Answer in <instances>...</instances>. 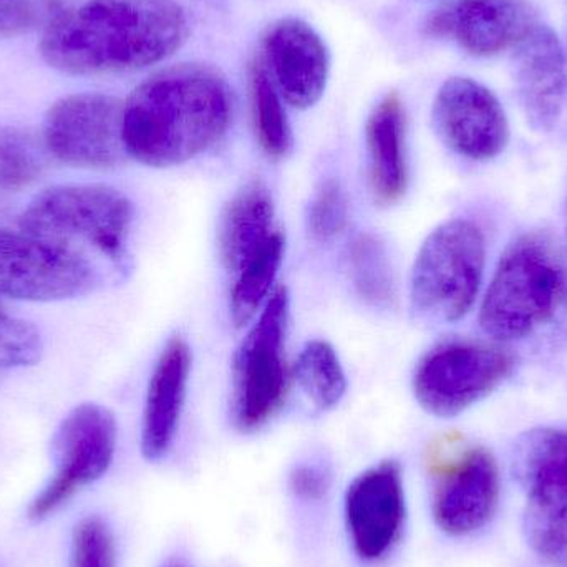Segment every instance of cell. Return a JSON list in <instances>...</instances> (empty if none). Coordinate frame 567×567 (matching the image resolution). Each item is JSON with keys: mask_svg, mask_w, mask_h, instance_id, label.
<instances>
[{"mask_svg": "<svg viewBox=\"0 0 567 567\" xmlns=\"http://www.w3.org/2000/svg\"><path fill=\"white\" fill-rule=\"evenodd\" d=\"M233 93L206 63H178L153 73L123 103L126 155L152 168L183 165L228 133Z\"/></svg>", "mask_w": 567, "mask_h": 567, "instance_id": "cell-1", "label": "cell"}, {"mask_svg": "<svg viewBox=\"0 0 567 567\" xmlns=\"http://www.w3.org/2000/svg\"><path fill=\"white\" fill-rule=\"evenodd\" d=\"M188 32L176 0H89L45 30L40 53L70 75H110L163 62L182 49Z\"/></svg>", "mask_w": 567, "mask_h": 567, "instance_id": "cell-2", "label": "cell"}, {"mask_svg": "<svg viewBox=\"0 0 567 567\" xmlns=\"http://www.w3.org/2000/svg\"><path fill=\"white\" fill-rule=\"evenodd\" d=\"M567 313V255L548 233L508 246L483 297L480 326L498 342L525 339Z\"/></svg>", "mask_w": 567, "mask_h": 567, "instance_id": "cell-3", "label": "cell"}, {"mask_svg": "<svg viewBox=\"0 0 567 567\" xmlns=\"http://www.w3.org/2000/svg\"><path fill=\"white\" fill-rule=\"evenodd\" d=\"M486 265L485 235L476 223L450 219L430 233L410 278V307L423 326L458 322L475 306Z\"/></svg>", "mask_w": 567, "mask_h": 567, "instance_id": "cell-4", "label": "cell"}, {"mask_svg": "<svg viewBox=\"0 0 567 567\" xmlns=\"http://www.w3.org/2000/svg\"><path fill=\"white\" fill-rule=\"evenodd\" d=\"M133 216L132 202L112 186L62 185L35 196L19 226L27 235L72 249L76 243L89 245L113 265L123 266Z\"/></svg>", "mask_w": 567, "mask_h": 567, "instance_id": "cell-5", "label": "cell"}, {"mask_svg": "<svg viewBox=\"0 0 567 567\" xmlns=\"http://www.w3.org/2000/svg\"><path fill=\"white\" fill-rule=\"evenodd\" d=\"M289 292L279 286L239 346L233 369V420L245 433L262 429L289 392L286 333Z\"/></svg>", "mask_w": 567, "mask_h": 567, "instance_id": "cell-6", "label": "cell"}, {"mask_svg": "<svg viewBox=\"0 0 567 567\" xmlns=\"http://www.w3.org/2000/svg\"><path fill=\"white\" fill-rule=\"evenodd\" d=\"M515 355L493 343L450 339L416 363L413 393L425 412L453 419L502 386L515 370Z\"/></svg>", "mask_w": 567, "mask_h": 567, "instance_id": "cell-7", "label": "cell"}, {"mask_svg": "<svg viewBox=\"0 0 567 567\" xmlns=\"http://www.w3.org/2000/svg\"><path fill=\"white\" fill-rule=\"evenodd\" d=\"M115 415L105 406L83 403L73 409L53 436L55 472L29 506V518L42 522L76 493L105 475L115 456Z\"/></svg>", "mask_w": 567, "mask_h": 567, "instance_id": "cell-8", "label": "cell"}, {"mask_svg": "<svg viewBox=\"0 0 567 567\" xmlns=\"http://www.w3.org/2000/svg\"><path fill=\"white\" fill-rule=\"evenodd\" d=\"M516 475L528 495L526 533L538 555L567 551V430L539 429L516 446Z\"/></svg>", "mask_w": 567, "mask_h": 567, "instance_id": "cell-9", "label": "cell"}, {"mask_svg": "<svg viewBox=\"0 0 567 567\" xmlns=\"http://www.w3.org/2000/svg\"><path fill=\"white\" fill-rule=\"evenodd\" d=\"M123 103L103 93H79L53 103L43 120L47 152L73 168H115L126 156Z\"/></svg>", "mask_w": 567, "mask_h": 567, "instance_id": "cell-10", "label": "cell"}, {"mask_svg": "<svg viewBox=\"0 0 567 567\" xmlns=\"http://www.w3.org/2000/svg\"><path fill=\"white\" fill-rule=\"evenodd\" d=\"M96 281L83 252L23 231H0V296L53 302L82 296Z\"/></svg>", "mask_w": 567, "mask_h": 567, "instance_id": "cell-11", "label": "cell"}, {"mask_svg": "<svg viewBox=\"0 0 567 567\" xmlns=\"http://www.w3.org/2000/svg\"><path fill=\"white\" fill-rule=\"evenodd\" d=\"M433 516L442 532L465 536L488 525L499 502V470L483 446L440 449L430 460Z\"/></svg>", "mask_w": 567, "mask_h": 567, "instance_id": "cell-12", "label": "cell"}, {"mask_svg": "<svg viewBox=\"0 0 567 567\" xmlns=\"http://www.w3.org/2000/svg\"><path fill=\"white\" fill-rule=\"evenodd\" d=\"M433 126L443 143L462 158L489 162L509 143V122L492 90L476 80L453 76L436 93Z\"/></svg>", "mask_w": 567, "mask_h": 567, "instance_id": "cell-13", "label": "cell"}, {"mask_svg": "<svg viewBox=\"0 0 567 567\" xmlns=\"http://www.w3.org/2000/svg\"><path fill=\"white\" fill-rule=\"evenodd\" d=\"M536 25L529 0H455L430 17L425 32L455 40L470 55L493 56L516 49Z\"/></svg>", "mask_w": 567, "mask_h": 567, "instance_id": "cell-14", "label": "cell"}, {"mask_svg": "<svg viewBox=\"0 0 567 567\" xmlns=\"http://www.w3.org/2000/svg\"><path fill=\"white\" fill-rule=\"evenodd\" d=\"M266 69L290 106L307 110L326 92L330 55L322 37L296 17L276 20L262 35Z\"/></svg>", "mask_w": 567, "mask_h": 567, "instance_id": "cell-15", "label": "cell"}, {"mask_svg": "<svg viewBox=\"0 0 567 567\" xmlns=\"http://www.w3.org/2000/svg\"><path fill=\"white\" fill-rule=\"evenodd\" d=\"M346 518L357 555L377 561L399 539L405 519L402 472L383 462L353 480L346 495Z\"/></svg>", "mask_w": 567, "mask_h": 567, "instance_id": "cell-16", "label": "cell"}, {"mask_svg": "<svg viewBox=\"0 0 567 567\" xmlns=\"http://www.w3.org/2000/svg\"><path fill=\"white\" fill-rule=\"evenodd\" d=\"M516 95L526 122L535 132L549 133L561 120L566 102V55L558 35L538 25L513 55Z\"/></svg>", "mask_w": 567, "mask_h": 567, "instance_id": "cell-17", "label": "cell"}, {"mask_svg": "<svg viewBox=\"0 0 567 567\" xmlns=\"http://www.w3.org/2000/svg\"><path fill=\"white\" fill-rule=\"evenodd\" d=\"M192 373V349L182 337H173L156 360L146 390L143 412L142 452L156 462L172 449L178 432Z\"/></svg>", "mask_w": 567, "mask_h": 567, "instance_id": "cell-18", "label": "cell"}, {"mask_svg": "<svg viewBox=\"0 0 567 567\" xmlns=\"http://www.w3.org/2000/svg\"><path fill=\"white\" fill-rule=\"evenodd\" d=\"M365 142L373 198L382 206L395 205L405 196L410 182L405 106L399 93L383 96L372 110Z\"/></svg>", "mask_w": 567, "mask_h": 567, "instance_id": "cell-19", "label": "cell"}, {"mask_svg": "<svg viewBox=\"0 0 567 567\" xmlns=\"http://www.w3.org/2000/svg\"><path fill=\"white\" fill-rule=\"evenodd\" d=\"M275 199L262 179L246 183L219 223V255L229 272L239 269L275 235Z\"/></svg>", "mask_w": 567, "mask_h": 567, "instance_id": "cell-20", "label": "cell"}, {"mask_svg": "<svg viewBox=\"0 0 567 567\" xmlns=\"http://www.w3.org/2000/svg\"><path fill=\"white\" fill-rule=\"evenodd\" d=\"M350 279L363 302L389 310L396 302V278L389 249L380 236L360 233L349 246Z\"/></svg>", "mask_w": 567, "mask_h": 567, "instance_id": "cell-21", "label": "cell"}, {"mask_svg": "<svg viewBox=\"0 0 567 567\" xmlns=\"http://www.w3.org/2000/svg\"><path fill=\"white\" fill-rule=\"evenodd\" d=\"M286 238L276 229L269 241L239 269L233 287L229 312L236 329L248 326L272 293L279 268L282 265Z\"/></svg>", "mask_w": 567, "mask_h": 567, "instance_id": "cell-22", "label": "cell"}, {"mask_svg": "<svg viewBox=\"0 0 567 567\" xmlns=\"http://www.w3.org/2000/svg\"><path fill=\"white\" fill-rule=\"evenodd\" d=\"M249 96L252 125L259 145L269 158H284L292 148V130L284 109L281 93L262 60L252 63L249 69Z\"/></svg>", "mask_w": 567, "mask_h": 567, "instance_id": "cell-23", "label": "cell"}, {"mask_svg": "<svg viewBox=\"0 0 567 567\" xmlns=\"http://www.w3.org/2000/svg\"><path fill=\"white\" fill-rule=\"evenodd\" d=\"M293 377L317 409H333L347 392L346 372L333 347L326 340H310L300 350Z\"/></svg>", "mask_w": 567, "mask_h": 567, "instance_id": "cell-24", "label": "cell"}, {"mask_svg": "<svg viewBox=\"0 0 567 567\" xmlns=\"http://www.w3.org/2000/svg\"><path fill=\"white\" fill-rule=\"evenodd\" d=\"M42 135L19 126L0 128V189L19 192L39 179L45 168Z\"/></svg>", "mask_w": 567, "mask_h": 567, "instance_id": "cell-25", "label": "cell"}, {"mask_svg": "<svg viewBox=\"0 0 567 567\" xmlns=\"http://www.w3.org/2000/svg\"><path fill=\"white\" fill-rule=\"evenodd\" d=\"M306 219L307 229L317 241H330L346 231L349 199L339 179L326 178L319 183L307 208Z\"/></svg>", "mask_w": 567, "mask_h": 567, "instance_id": "cell-26", "label": "cell"}, {"mask_svg": "<svg viewBox=\"0 0 567 567\" xmlns=\"http://www.w3.org/2000/svg\"><path fill=\"white\" fill-rule=\"evenodd\" d=\"M69 567H116L115 538L99 516L83 518L73 529Z\"/></svg>", "mask_w": 567, "mask_h": 567, "instance_id": "cell-27", "label": "cell"}, {"mask_svg": "<svg viewBox=\"0 0 567 567\" xmlns=\"http://www.w3.org/2000/svg\"><path fill=\"white\" fill-rule=\"evenodd\" d=\"M65 10L63 0H0V37L47 30Z\"/></svg>", "mask_w": 567, "mask_h": 567, "instance_id": "cell-28", "label": "cell"}, {"mask_svg": "<svg viewBox=\"0 0 567 567\" xmlns=\"http://www.w3.org/2000/svg\"><path fill=\"white\" fill-rule=\"evenodd\" d=\"M42 337L27 322L0 310V367L16 369L39 362Z\"/></svg>", "mask_w": 567, "mask_h": 567, "instance_id": "cell-29", "label": "cell"}, {"mask_svg": "<svg viewBox=\"0 0 567 567\" xmlns=\"http://www.w3.org/2000/svg\"><path fill=\"white\" fill-rule=\"evenodd\" d=\"M290 488L300 498L317 502L329 493L330 473L323 466H299L290 475Z\"/></svg>", "mask_w": 567, "mask_h": 567, "instance_id": "cell-30", "label": "cell"}, {"mask_svg": "<svg viewBox=\"0 0 567 567\" xmlns=\"http://www.w3.org/2000/svg\"><path fill=\"white\" fill-rule=\"evenodd\" d=\"M165 567H185V566L179 565V563H169V565H166Z\"/></svg>", "mask_w": 567, "mask_h": 567, "instance_id": "cell-31", "label": "cell"}]
</instances>
